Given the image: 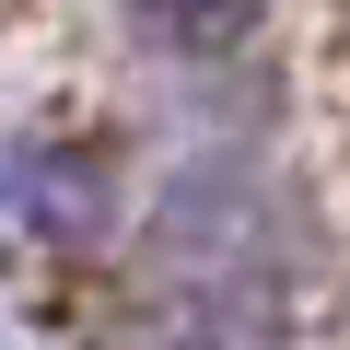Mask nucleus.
<instances>
[{
    "mask_svg": "<svg viewBox=\"0 0 350 350\" xmlns=\"http://www.w3.org/2000/svg\"><path fill=\"white\" fill-rule=\"evenodd\" d=\"M117 350H280V304H269V280H245V292H163Z\"/></svg>",
    "mask_w": 350,
    "mask_h": 350,
    "instance_id": "obj_2",
    "label": "nucleus"
},
{
    "mask_svg": "<svg viewBox=\"0 0 350 350\" xmlns=\"http://www.w3.org/2000/svg\"><path fill=\"white\" fill-rule=\"evenodd\" d=\"M129 12L163 36V47H187V59H211V47H234L257 12H269V0H129Z\"/></svg>",
    "mask_w": 350,
    "mask_h": 350,
    "instance_id": "obj_3",
    "label": "nucleus"
},
{
    "mask_svg": "<svg viewBox=\"0 0 350 350\" xmlns=\"http://www.w3.org/2000/svg\"><path fill=\"white\" fill-rule=\"evenodd\" d=\"M140 245H152V292H245V280H269V257H280V211H269L257 175L199 163V175L163 187V211H152Z\"/></svg>",
    "mask_w": 350,
    "mask_h": 350,
    "instance_id": "obj_1",
    "label": "nucleus"
}]
</instances>
